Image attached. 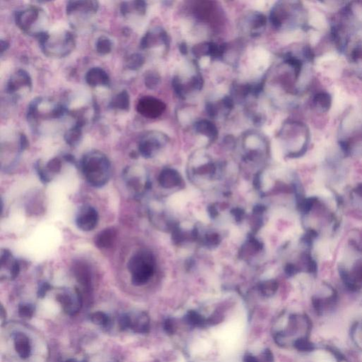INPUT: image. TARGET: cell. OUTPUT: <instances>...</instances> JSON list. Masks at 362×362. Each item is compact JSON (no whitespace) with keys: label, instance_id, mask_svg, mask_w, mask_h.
Returning a JSON list of instances; mask_svg holds the SVG:
<instances>
[{"label":"cell","instance_id":"6da1fadb","mask_svg":"<svg viewBox=\"0 0 362 362\" xmlns=\"http://www.w3.org/2000/svg\"><path fill=\"white\" fill-rule=\"evenodd\" d=\"M66 106L51 98L38 97L33 99L27 110V120L33 131L41 133L44 124L60 120L68 114Z\"/></svg>","mask_w":362,"mask_h":362},{"label":"cell","instance_id":"7a4b0ae2","mask_svg":"<svg viewBox=\"0 0 362 362\" xmlns=\"http://www.w3.org/2000/svg\"><path fill=\"white\" fill-rule=\"evenodd\" d=\"M80 168L87 182L95 188H101L109 182L111 163L107 156L100 151H90L82 157Z\"/></svg>","mask_w":362,"mask_h":362},{"label":"cell","instance_id":"3957f363","mask_svg":"<svg viewBox=\"0 0 362 362\" xmlns=\"http://www.w3.org/2000/svg\"><path fill=\"white\" fill-rule=\"evenodd\" d=\"M270 20L278 30H293L306 23L304 7L298 1H278L272 9Z\"/></svg>","mask_w":362,"mask_h":362},{"label":"cell","instance_id":"277c9868","mask_svg":"<svg viewBox=\"0 0 362 362\" xmlns=\"http://www.w3.org/2000/svg\"><path fill=\"white\" fill-rule=\"evenodd\" d=\"M38 40L42 52L50 58H65L76 47L75 35L67 30L52 33L46 31Z\"/></svg>","mask_w":362,"mask_h":362},{"label":"cell","instance_id":"5b68a950","mask_svg":"<svg viewBox=\"0 0 362 362\" xmlns=\"http://www.w3.org/2000/svg\"><path fill=\"white\" fill-rule=\"evenodd\" d=\"M15 23L22 32L39 38L46 32L48 19L45 10L39 6L31 5L17 11Z\"/></svg>","mask_w":362,"mask_h":362},{"label":"cell","instance_id":"8992f818","mask_svg":"<svg viewBox=\"0 0 362 362\" xmlns=\"http://www.w3.org/2000/svg\"><path fill=\"white\" fill-rule=\"evenodd\" d=\"M128 268L132 275L133 285H145L155 272V257L148 250H139L130 258Z\"/></svg>","mask_w":362,"mask_h":362},{"label":"cell","instance_id":"52a82bcc","mask_svg":"<svg viewBox=\"0 0 362 362\" xmlns=\"http://www.w3.org/2000/svg\"><path fill=\"white\" fill-rule=\"evenodd\" d=\"M280 138L293 147L291 156L304 155L310 140V130L305 124L297 121L287 122L280 131Z\"/></svg>","mask_w":362,"mask_h":362},{"label":"cell","instance_id":"ba28073f","mask_svg":"<svg viewBox=\"0 0 362 362\" xmlns=\"http://www.w3.org/2000/svg\"><path fill=\"white\" fill-rule=\"evenodd\" d=\"M99 3L93 0L69 1L66 6V12L74 26L90 20L97 14Z\"/></svg>","mask_w":362,"mask_h":362},{"label":"cell","instance_id":"9c48e42d","mask_svg":"<svg viewBox=\"0 0 362 362\" xmlns=\"http://www.w3.org/2000/svg\"><path fill=\"white\" fill-rule=\"evenodd\" d=\"M32 89V79L24 69H18L11 76L6 86V92L14 99L26 96Z\"/></svg>","mask_w":362,"mask_h":362},{"label":"cell","instance_id":"30bf717a","mask_svg":"<svg viewBox=\"0 0 362 362\" xmlns=\"http://www.w3.org/2000/svg\"><path fill=\"white\" fill-rule=\"evenodd\" d=\"M168 142V136L161 132L149 131L141 137L139 152L146 158H152Z\"/></svg>","mask_w":362,"mask_h":362},{"label":"cell","instance_id":"8fae6325","mask_svg":"<svg viewBox=\"0 0 362 362\" xmlns=\"http://www.w3.org/2000/svg\"><path fill=\"white\" fill-rule=\"evenodd\" d=\"M166 108V104L163 101L152 96L141 98L136 104L137 112L149 119L158 118L164 113Z\"/></svg>","mask_w":362,"mask_h":362},{"label":"cell","instance_id":"7c38bea8","mask_svg":"<svg viewBox=\"0 0 362 362\" xmlns=\"http://www.w3.org/2000/svg\"><path fill=\"white\" fill-rule=\"evenodd\" d=\"M57 300L65 312L69 315L77 314L82 307V295L77 289H63L57 295Z\"/></svg>","mask_w":362,"mask_h":362},{"label":"cell","instance_id":"4fadbf2b","mask_svg":"<svg viewBox=\"0 0 362 362\" xmlns=\"http://www.w3.org/2000/svg\"><path fill=\"white\" fill-rule=\"evenodd\" d=\"M123 179L129 190L135 195L140 194L147 188V181L144 179V172L138 166H128L124 170Z\"/></svg>","mask_w":362,"mask_h":362},{"label":"cell","instance_id":"5bb4252c","mask_svg":"<svg viewBox=\"0 0 362 362\" xmlns=\"http://www.w3.org/2000/svg\"><path fill=\"white\" fill-rule=\"evenodd\" d=\"M266 25V17L258 12H252L246 14L241 22L243 31L250 36H258L261 34Z\"/></svg>","mask_w":362,"mask_h":362},{"label":"cell","instance_id":"9a60e30c","mask_svg":"<svg viewBox=\"0 0 362 362\" xmlns=\"http://www.w3.org/2000/svg\"><path fill=\"white\" fill-rule=\"evenodd\" d=\"M98 220L97 210L92 206L84 205L78 211L76 225L82 231H90L97 226Z\"/></svg>","mask_w":362,"mask_h":362},{"label":"cell","instance_id":"2e32d148","mask_svg":"<svg viewBox=\"0 0 362 362\" xmlns=\"http://www.w3.org/2000/svg\"><path fill=\"white\" fill-rule=\"evenodd\" d=\"M169 44L167 33L160 27L149 29L140 41V47L142 50H149L157 46L164 45L167 47Z\"/></svg>","mask_w":362,"mask_h":362},{"label":"cell","instance_id":"e0dca14e","mask_svg":"<svg viewBox=\"0 0 362 362\" xmlns=\"http://www.w3.org/2000/svg\"><path fill=\"white\" fill-rule=\"evenodd\" d=\"M87 84L91 87H107L110 85L111 79L109 74L98 67L90 68L85 75Z\"/></svg>","mask_w":362,"mask_h":362},{"label":"cell","instance_id":"ac0fdd59","mask_svg":"<svg viewBox=\"0 0 362 362\" xmlns=\"http://www.w3.org/2000/svg\"><path fill=\"white\" fill-rule=\"evenodd\" d=\"M0 259H1V271L7 269L10 279L17 278L20 274V265L17 260L14 258L11 252L7 249H2Z\"/></svg>","mask_w":362,"mask_h":362},{"label":"cell","instance_id":"d6986e66","mask_svg":"<svg viewBox=\"0 0 362 362\" xmlns=\"http://www.w3.org/2000/svg\"><path fill=\"white\" fill-rule=\"evenodd\" d=\"M117 231L113 227L105 228L96 235L94 239L95 246L99 249H107L112 247L117 239Z\"/></svg>","mask_w":362,"mask_h":362},{"label":"cell","instance_id":"ffe728a7","mask_svg":"<svg viewBox=\"0 0 362 362\" xmlns=\"http://www.w3.org/2000/svg\"><path fill=\"white\" fill-rule=\"evenodd\" d=\"M85 123L86 120L83 119H77L75 123L69 130H67L65 134V140L68 145L74 147L80 142L83 136V128Z\"/></svg>","mask_w":362,"mask_h":362},{"label":"cell","instance_id":"44dd1931","mask_svg":"<svg viewBox=\"0 0 362 362\" xmlns=\"http://www.w3.org/2000/svg\"><path fill=\"white\" fill-rule=\"evenodd\" d=\"M147 3L144 1H123L120 4V11L125 17L131 15L144 16L147 12Z\"/></svg>","mask_w":362,"mask_h":362},{"label":"cell","instance_id":"7402d4cb","mask_svg":"<svg viewBox=\"0 0 362 362\" xmlns=\"http://www.w3.org/2000/svg\"><path fill=\"white\" fill-rule=\"evenodd\" d=\"M195 133L205 136L210 141H213L218 136V130L214 123L209 120L203 119L198 120L194 125Z\"/></svg>","mask_w":362,"mask_h":362},{"label":"cell","instance_id":"603a6c76","mask_svg":"<svg viewBox=\"0 0 362 362\" xmlns=\"http://www.w3.org/2000/svg\"><path fill=\"white\" fill-rule=\"evenodd\" d=\"M14 346L21 358L26 359L31 355V347L29 339L23 333H17L14 337Z\"/></svg>","mask_w":362,"mask_h":362},{"label":"cell","instance_id":"cb8c5ba5","mask_svg":"<svg viewBox=\"0 0 362 362\" xmlns=\"http://www.w3.org/2000/svg\"><path fill=\"white\" fill-rule=\"evenodd\" d=\"M332 101V96L326 91L317 92L313 98L314 108L317 112L321 113L329 111L333 104Z\"/></svg>","mask_w":362,"mask_h":362},{"label":"cell","instance_id":"d4e9b609","mask_svg":"<svg viewBox=\"0 0 362 362\" xmlns=\"http://www.w3.org/2000/svg\"><path fill=\"white\" fill-rule=\"evenodd\" d=\"M130 98L126 90H123L111 99L109 107L114 110L128 111L130 109Z\"/></svg>","mask_w":362,"mask_h":362},{"label":"cell","instance_id":"484cf974","mask_svg":"<svg viewBox=\"0 0 362 362\" xmlns=\"http://www.w3.org/2000/svg\"><path fill=\"white\" fill-rule=\"evenodd\" d=\"M74 272L77 280L84 286L90 285L91 282V274L90 267L84 263H76L74 266Z\"/></svg>","mask_w":362,"mask_h":362},{"label":"cell","instance_id":"4316f807","mask_svg":"<svg viewBox=\"0 0 362 362\" xmlns=\"http://www.w3.org/2000/svg\"><path fill=\"white\" fill-rule=\"evenodd\" d=\"M131 327L130 329H133L136 333H147L149 330V319L147 314L145 313L136 315L135 318L131 317Z\"/></svg>","mask_w":362,"mask_h":362},{"label":"cell","instance_id":"83f0119b","mask_svg":"<svg viewBox=\"0 0 362 362\" xmlns=\"http://www.w3.org/2000/svg\"><path fill=\"white\" fill-rule=\"evenodd\" d=\"M179 175L174 170L165 169L159 176L160 184L163 188H171L177 185L179 182Z\"/></svg>","mask_w":362,"mask_h":362},{"label":"cell","instance_id":"f1b7e54d","mask_svg":"<svg viewBox=\"0 0 362 362\" xmlns=\"http://www.w3.org/2000/svg\"><path fill=\"white\" fill-rule=\"evenodd\" d=\"M96 51L99 55H106L112 51L113 42L109 37L106 36H101L98 38L95 43Z\"/></svg>","mask_w":362,"mask_h":362},{"label":"cell","instance_id":"f546056e","mask_svg":"<svg viewBox=\"0 0 362 362\" xmlns=\"http://www.w3.org/2000/svg\"><path fill=\"white\" fill-rule=\"evenodd\" d=\"M145 63V58L142 54L136 53L131 54L125 60V67L130 70L136 71L140 69Z\"/></svg>","mask_w":362,"mask_h":362},{"label":"cell","instance_id":"4dcf8cb0","mask_svg":"<svg viewBox=\"0 0 362 362\" xmlns=\"http://www.w3.org/2000/svg\"><path fill=\"white\" fill-rule=\"evenodd\" d=\"M161 81L159 74L155 70H149L144 75V84L149 90H155Z\"/></svg>","mask_w":362,"mask_h":362},{"label":"cell","instance_id":"1f68e13d","mask_svg":"<svg viewBox=\"0 0 362 362\" xmlns=\"http://www.w3.org/2000/svg\"><path fill=\"white\" fill-rule=\"evenodd\" d=\"M351 61L355 65L357 74L362 77V46L354 47L350 54Z\"/></svg>","mask_w":362,"mask_h":362},{"label":"cell","instance_id":"d6a6232c","mask_svg":"<svg viewBox=\"0 0 362 362\" xmlns=\"http://www.w3.org/2000/svg\"><path fill=\"white\" fill-rule=\"evenodd\" d=\"M90 320L93 323L101 326L107 327L111 323L110 317L104 312L98 311L90 316Z\"/></svg>","mask_w":362,"mask_h":362},{"label":"cell","instance_id":"836d02e7","mask_svg":"<svg viewBox=\"0 0 362 362\" xmlns=\"http://www.w3.org/2000/svg\"><path fill=\"white\" fill-rule=\"evenodd\" d=\"M35 169H36L41 182L45 184L48 183L49 182H50V181H51L50 174H49L48 171L46 169L45 166L43 165L42 162L40 161L36 162L35 163Z\"/></svg>","mask_w":362,"mask_h":362},{"label":"cell","instance_id":"e575fe53","mask_svg":"<svg viewBox=\"0 0 362 362\" xmlns=\"http://www.w3.org/2000/svg\"><path fill=\"white\" fill-rule=\"evenodd\" d=\"M49 174H58L62 169V160L59 157H55L48 161L45 166Z\"/></svg>","mask_w":362,"mask_h":362},{"label":"cell","instance_id":"d590c367","mask_svg":"<svg viewBox=\"0 0 362 362\" xmlns=\"http://www.w3.org/2000/svg\"><path fill=\"white\" fill-rule=\"evenodd\" d=\"M189 323L195 326H203L204 324V317L195 311H190L187 316Z\"/></svg>","mask_w":362,"mask_h":362},{"label":"cell","instance_id":"8d00e7d4","mask_svg":"<svg viewBox=\"0 0 362 362\" xmlns=\"http://www.w3.org/2000/svg\"><path fill=\"white\" fill-rule=\"evenodd\" d=\"M35 308L31 304H22L19 306V314L23 318H31L34 314Z\"/></svg>","mask_w":362,"mask_h":362},{"label":"cell","instance_id":"74e56055","mask_svg":"<svg viewBox=\"0 0 362 362\" xmlns=\"http://www.w3.org/2000/svg\"><path fill=\"white\" fill-rule=\"evenodd\" d=\"M119 325H120V328L123 330L128 329L131 327V317L130 316L125 315L121 316L120 319H119Z\"/></svg>","mask_w":362,"mask_h":362},{"label":"cell","instance_id":"f35d334b","mask_svg":"<svg viewBox=\"0 0 362 362\" xmlns=\"http://www.w3.org/2000/svg\"><path fill=\"white\" fill-rule=\"evenodd\" d=\"M51 289V286L47 282H43L40 285L38 290V296L39 298H44L47 294L49 290Z\"/></svg>","mask_w":362,"mask_h":362},{"label":"cell","instance_id":"ab89813d","mask_svg":"<svg viewBox=\"0 0 362 362\" xmlns=\"http://www.w3.org/2000/svg\"><path fill=\"white\" fill-rule=\"evenodd\" d=\"M277 290V285L274 282L272 283H268L265 285L263 287V292L267 296H271Z\"/></svg>","mask_w":362,"mask_h":362},{"label":"cell","instance_id":"60d3db41","mask_svg":"<svg viewBox=\"0 0 362 362\" xmlns=\"http://www.w3.org/2000/svg\"><path fill=\"white\" fill-rule=\"evenodd\" d=\"M164 329L166 333L173 334L175 331V325L174 322L171 319H168L164 323Z\"/></svg>","mask_w":362,"mask_h":362},{"label":"cell","instance_id":"b9f144b4","mask_svg":"<svg viewBox=\"0 0 362 362\" xmlns=\"http://www.w3.org/2000/svg\"><path fill=\"white\" fill-rule=\"evenodd\" d=\"M9 47V42L7 41H4V40H1V43H0V52H1V55H2V54L4 52L7 51Z\"/></svg>","mask_w":362,"mask_h":362},{"label":"cell","instance_id":"7bdbcfd3","mask_svg":"<svg viewBox=\"0 0 362 362\" xmlns=\"http://www.w3.org/2000/svg\"><path fill=\"white\" fill-rule=\"evenodd\" d=\"M263 358L265 362H273V355L269 349H267L266 351L263 354Z\"/></svg>","mask_w":362,"mask_h":362},{"label":"cell","instance_id":"ee69618b","mask_svg":"<svg viewBox=\"0 0 362 362\" xmlns=\"http://www.w3.org/2000/svg\"><path fill=\"white\" fill-rule=\"evenodd\" d=\"M354 192H355L356 195H357L359 198L362 200V183L359 184L354 190Z\"/></svg>","mask_w":362,"mask_h":362},{"label":"cell","instance_id":"f6af8a7d","mask_svg":"<svg viewBox=\"0 0 362 362\" xmlns=\"http://www.w3.org/2000/svg\"><path fill=\"white\" fill-rule=\"evenodd\" d=\"M245 362H258V361L253 356L248 355L245 357Z\"/></svg>","mask_w":362,"mask_h":362},{"label":"cell","instance_id":"bcb514c9","mask_svg":"<svg viewBox=\"0 0 362 362\" xmlns=\"http://www.w3.org/2000/svg\"><path fill=\"white\" fill-rule=\"evenodd\" d=\"M180 50L182 52V53L186 54L188 49H187V46L185 45V44H182V45L181 46Z\"/></svg>","mask_w":362,"mask_h":362},{"label":"cell","instance_id":"7dc6e473","mask_svg":"<svg viewBox=\"0 0 362 362\" xmlns=\"http://www.w3.org/2000/svg\"><path fill=\"white\" fill-rule=\"evenodd\" d=\"M65 362H77V361H75L74 360H68V361H66Z\"/></svg>","mask_w":362,"mask_h":362}]
</instances>
